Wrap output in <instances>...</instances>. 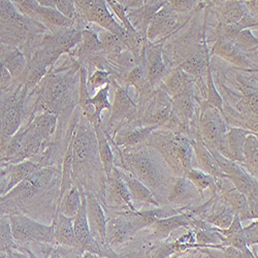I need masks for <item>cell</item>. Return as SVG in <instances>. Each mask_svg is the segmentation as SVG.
<instances>
[{"label":"cell","mask_w":258,"mask_h":258,"mask_svg":"<svg viewBox=\"0 0 258 258\" xmlns=\"http://www.w3.org/2000/svg\"><path fill=\"white\" fill-rule=\"evenodd\" d=\"M157 128L156 126H142L138 121L134 122L133 126L124 124V126L118 129L111 143L116 148L136 147L145 144L150 135Z\"/></svg>","instance_id":"2e32d148"},{"label":"cell","mask_w":258,"mask_h":258,"mask_svg":"<svg viewBox=\"0 0 258 258\" xmlns=\"http://www.w3.org/2000/svg\"><path fill=\"white\" fill-rule=\"evenodd\" d=\"M109 180L114 192H116L117 195L120 197V199L127 205V207L129 208L132 212H138L139 210L135 207L131 195H129V191L121 177L120 170L118 167H114L112 170V175L110 176V178H107Z\"/></svg>","instance_id":"60d3db41"},{"label":"cell","mask_w":258,"mask_h":258,"mask_svg":"<svg viewBox=\"0 0 258 258\" xmlns=\"http://www.w3.org/2000/svg\"><path fill=\"white\" fill-rule=\"evenodd\" d=\"M7 255H8V258H28L25 254L18 251L17 249H12L7 251Z\"/></svg>","instance_id":"11a10c76"},{"label":"cell","mask_w":258,"mask_h":258,"mask_svg":"<svg viewBox=\"0 0 258 258\" xmlns=\"http://www.w3.org/2000/svg\"><path fill=\"white\" fill-rule=\"evenodd\" d=\"M176 145H177V155L179 158V161L181 163L182 169L185 174L190 168H193L192 166V159L195 152H193V147L191 145V141L189 137L177 134L176 133Z\"/></svg>","instance_id":"f35d334b"},{"label":"cell","mask_w":258,"mask_h":258,"mask_svg":"<svg viewBox=\"0 0 258 258\" xmlns=\"http://www.w3.org/2000/svg\"><path fill=\"white\" fill-rule=\"evenodd\" d=\"M201 117L199 119V134L202 141L210 150H216L221 155L230 159L225 137L228 125L223 114L217 109L201 102Z\"/></svg>","instance_id":"3957f363"},{"label":"cell","mask_w":258,"mask_h":258,"mask_svg":"<svg viewBox=\"0 0 258 258\" xmlns=\"http://www.w3.org/2000/svg\"><path fill=\"white\" fill-rule=\"evenodd\" d=\"M55 171L50 167L39 168L0 198V203H21L32 199L51 183Z\"/></svg>","instance_id":"ba28073f"},{"label":"cell","mask_w":258,"mask_h":258,"mask_svg":"<svg viewBox=\"0 0 258 258\" xmlns=\"http://www.w3.org/2000/svg\"><path fill=\"white\" fill-rule=\"evenodd\" d=\"M15 239L12 233L11 222L9 216L0 215V251L7 252L12 249H16Z\"/></svg>","instance_id":"ee69618b"},{"label":"cell","mask_w":258,"mask_h":258,"mask_svg":"<svg viewBox=\"0 0 258 258\" xmlns=\"http://www.w3.org/2000/svg\"><path fill=\"white\" fill-rule=\"evenodd\" d=\"M9 170L8 165H0V198L7 193L8 185H9Z\"/></svg>","instance_id":"816d5d0a"},{"label":"cell","mask_w":258,"mask_h":258,"mask_svg":"<svg viewBox=\"0 0 258 258\" xmlns=\"http://www.w3.org/2000/svg\"><path fill=\"white\" fill-rule=\"evenodd\" d=\"M180 16L169 8L167 2L154 15L147 30L149 44H162L171 33L180 28Z\"/></svg>","instance_id":"8fae6325"},{"label":"cell","mask_w":258,"mask_h":258,"mask_svg":"<svg viewBox=\"0 0 258 258\" xmlns=\"http://www.w3.org/2000/svg\"><path fill=\"white\" fill-rule=\"evenodd\" d=\"M27 88L19 95L13 96L3 114L0 115V142H8L21 127L24 112V96Z\"/></svg>","instance_id":"7c38bea8"},{"label":"cell","mask_w":258,"mask_h":258,"mask_svg":"<svg viewBox=\"0 0 258 258\" xmlns=\"http://www.w3.org/2000/svg\"><path fill=\"white\" fill-rule=\"evenodd\" d=\"M236 46H238L241 50H243L246 53H256L257 52V44L258 39L256 36L253 35L251 29H244L242 30L238 36L233 40Z\"/></svg>","instance_id":"bcb514c9"},{"label":"cell","mask_w":258,"mask_h":258,"mask_svg":"<svg viewBox=\"0 0 258 258\" xmlns=\"http://www.w3.org/2000/svg\"><path fill=\"white\" fill-rule=\"evenodd\" d=\"M54 241L59 245L81 250L75 235L74 218L67 217L57 212L54 222Z\"/></svg>","instance_id":"484cf974"},{"label":"cell","mask_w":258,"mask_h":258,"mask_svg":"<svg viewBox=\"0 0 258 258\" xmlns=\"http://www.w3.org/2000/svg\"><path fill=\"white\" fill-rule=\"evenodd\" d=\"M82 41V30L73 28L60 29L49 34H44L37 44V52L47 62L49 68H53L59 57L64 54H71Z\"/></svg>","instance_id":"5b68a950"},{"label":"cell","mask_w":258,"mask_h":258,"mask_svg":"<svg viewBox=\"0 0 258 258\" xmlns=\"http://www.w3.org/2000/svg\"><path fill=\"white\" fill-rule=\"evenodd\" d=\"M55 9L64 17L73 20L75 23L77 22L78 14L75 2H71V0H55Z\"/></svg>","instance_id":"c3c4849f"},{"label":"cell","mask_w":258,"mask_h":258,"mask_svg":"<svg viewBox=\"0 0 258 258\" xmlns=\"http://www.w3.org/2000/svg\"><path fill=\"white\" fill-rule=\"evenodd\" d=\"M121 169L131 174L150 189L160 205L165 201L175 175L169 173L167 163L157 151L146 144L132 148H117Z\"/></svg>","instance_id":"6da1fadb"},{"label":"cell","mask_w":258,"mask_h":258,"mask_svg":"<svg viewBox=\"0 0 258 258\" xmlns=\"http://www.w3.org/2000/svg\"><path fill=\"white\" fill-rule=\"evenodd\" d=\"M167 5L175 13L180 15L193 11L201 4L195 0H170V2H167Z\"/></svg>","instance_id":"681fc988"},{"label":"cell","mask_w":258,"mask_h":258,"mask_svg":"<svg viewBox=\"0 0 258 258\" xmlns=\"http://www.w3.org/2000/svg\"><path fill=\"white\" fill-rule=\"evenodd\" d=\"M80 45L81 46L77 51L78 63L80 66L83 64L84 60H86L94 54H99V53L103 54L101 42L99 40L97 32H95L93 29H90L88 27H86L82 30V41Z\"/></svg>","instance_id":"4dcf8cb0"},{"label":"cell","mask_w":258,"mask_h":258,"mask_svg":"<svg viewBox=\"0 0 258 258\" xmlns=\"http://www.w3.org/2000/svg\"><path fill=\"white\" fill-rule=\"evenodd\" d=\"M112 86L115 88V97H114V104L111 109V116L109 120V124L112 128H114V132L112 135V140L117 133L118 129L124 124H129L138 121L139 119V109L137 103L134 101L131 94L115 81L113 78ZM139 122V121H138ZM112 142V141H111ZM110 142V143H111Z\"/></svg>","instance_id":"9c48e42d"},{"label":"cell","mask_w":258,"mask_h":258,"mask_svg":"<svg viewBox=\"0 0 258 258\" xmlns=\"http://www.w3.org/2000/svg\"><path fill=\"white\" fill-rule=\"evenodd\" d=\"M33 21L44 25L50 32H55L60 29L73 28L76 24L73 20L61 15L56 9L45 8L37 5L34 13Z\"/></svg>","instance_id":"7402d4cb"},{"label":"cell","mask_w":258,"mask_h":258,"mask_svg":"<svg viewBox=\"0 0 258 258\" xmlns=\"http://www.w3.org/2000/svg\"><path fill=\"white\" fill-rule=\"evenodd\" d=\"M80 83H79V98L78 102L81 106L83 116L88 121L94 115V106L91 104V97L87 86V69L85 66H80Z\"/></svg>","instance_id":"8d00e7d4"},{"label":"cell","mask_w":258,"mask_h":258,"mask_svg":"<svg viewBox=\"0 0 258 258\" xmlns=\"http://www.w3.org/2000/svg\"><path fill=\"white\" fill-rule=\"evenodd\" d=\"M145 144L158 152L173 170L175 177H184V171L177 155L176 133L157 128L150 135Z\"/></svg>","instance_id":"30bf717a"},{"label":"cell","mask_w":258,"mask_h":258,"mask_svg":"<svg viewBox=\"0 0 258 258\" xmlns=\"http://www.w3.org/2000/svg\"><path fill=\"white\" fill-rule=\"evenodd\" d=\"M207 83H206V100L204 103L208 106L217 109L221 113L223 112V98L218 93L216 87H215L213 75H212V68L211 66L207 70L206 74Z\"/></svg>","instance_id":"7bdbcfd3"},{"label":"cell","mask_w":258,"mask_h":258,"mask_svg":"<svg viewBox=\"0 0 258 258\" xmlns=\"http://www.w3.org/2000/svg\"><path fill=\"white\" fill-rule=\"evenodd\" d=\"M192 216L190 214L180 213L173 215L163 219L156 220L154 223L150 225L152 229L153 235L158 240L167 239L169 234L179 227H188L190 226Z\"/></svg>","instance_id":"cb8c5ba5"},{"label":"cell","mask_w":258,"mask_h":258,"mask_svg":"<svg viewBox=\"0 0 258 258\" xmlns=\"http://www.w3.org/2000/svg\"><path fill=\"white\" fill-rule=\"evenodd\" d=\"M123 77H124L123 78L124 82L129 85H132L139 94H141L147 90L153 89L147 82L145 67L142 66V64L136 66L133 70L126 73Z\"/></svg>","instance_id":"ab89813d"},{"label":"cell","mask_w":258,"mask_h":258,"mask_svg":"<svg viewBox=\"0 0 258 258\" xmlns=\"http://www.w3.org/2000/svg\"><path fill=\"white\" fill-rule=\"evenodd\" d=\"M198 193V189L186 177H176L169 188L166 201L173 206L183 207L190 200L196 199Z\"/></svg>","instance_id":"d4e9b609"},{"label":"cell","mask_w":258,"mask_h":258,"mask_svg":"<svg viewBox=\"0 0 258 258\" xmlns=\"http://www.w3.org/2000/svg\"><path fill=\"white\" fill-rule=\"evenodd\" d=\"M233 217V211L227 205H225L219 197H214L212 206L206 214L204 220L214 227L226 229L232 222Z\"/></svg>","instance_id":"4316f807"},{"label":"cell","mask_w":258,"mask_h":258,"mask_svg":"<svg viewBox=\"0 0 258 258\" xmlns=\"http://www.w3.org/2000/svg\"><path fill=\"white\" fill-rule=\"evenodd\" d=\"M250 134L252 133H250L249 131H246V129L238 128V127H230L225 137V142L229 151L230 160L239 163L240 165H242L244 162V153H243L244 144L247 136Z\"/></svg>","instance_id":"f546056e"},{"label":"cell","mask_w":258,"mask_h":258,"mask_svg":"<svg viewBox=\"0 0 258 258\" xmlns=\"http://www.w3.org/2000/svg\"><path fill=\"white\" fill-rule=\"evenodd\" d=\"M111 88V85H105L104 87L100 88L98 92L91 97V104L94 106V115L89 121L90 124L94 122H101V113L103 110H110L112 109V104L109 101V91Z\"/></svg>","instance_id":"b9f144b4"},{"label":"cell","mask_w":258,"mask_h":258,"mask_svg":"<svg viewBox=\"0 0 258 258\" xmlns=\"http://www.w3.org/2000/svg\"><path fill=\"white\" fill-rule=\"evenodd\" d=\"M86 215L91 234L99 246H105L106 219L103 210L93 193H85Z\"/></svg>","instance_id":"9a60e30c"},{"label":"cell","mask_w":258,"mask_h":258,"mask_svg":"<svg viewBox=\"0 0 258 258\" xmlns=\"http://www.w3.org/2000/svg\"><path fill=\"white\" fill-rule=\"evenodd\" d=\"M121 177L129 191V195H131L132 201L134 205L136 203H139L141 205L145 206H153L158 208L160 205L156 201L153 193L150 191L149 188H147L141 181H139L137 178L132 176L131 174L126 173L123 169L119 168Z\"/></svg>","instance_id":"603a6c76"},{"label":"cell","mask_w":258,"mask_h":258,"mask_svg":"<svg viewBox=\"0 0 258 258\" xmlns=\"http://www.w3.org/2000/svg\"><path fill=\"white\" fill-rule=\"evenodd\" d=\"M189 139H190L191 145L193 147V152H195V154L198 158V163L202 168L201 170L205 171V173L209 174L210 176L216 178V179H221V178L225 179V175L219 168L216 160L214 159L213 155L211 154L210 150L207 148V146L202 141L199 132Z\"/></svg>","instance_id":"44dd1931"},{"label":"cell","mask_w":258,"mask_h":258,"mask_svg":"<svg viewBox=\"0 0 258 258\" xmlns=\"http://www.w3.org/2000/svg\"><path fill=\"white\" fill-rule=\"evenodd\" d=\"M11 79H12V77H11L10 73L5 68V66L2 63V61H0V89L5 87L6 85H8L10 83Z\"/></svg>","instance_id":"f5cc1de1"},{"label":"cell","mask_w":258,"mask_h":258,"mask_svg":"<svg viewBox=\"0 0 258 258\" xmlns=\"http://www.w3.org/2000/svg\"><path fill=\"white\" fill-rule=\"evenodd\" d=\"M41 164L38 162H35L31 159L24 160L22 162L15 163V164H8V170H9V185L7 189V193L14 188L16 185L28 178L30 175H32L34 171L41 168Z\"/></svg>","instance_id":"836d02e7"},{"label":"cell","mask_w":258,"mask_h":258,"mask_svg":"<svg viewBox=\"0 0 258 258\" xmlns=\"http://www.w3.org/2000/svg\"><path fill=\"white\" fill-rule=\"evenodd\" d=\"M244 162L241 165L247 173L257 179L258 176V140L257 135L250 134L247 136L244 144Z\"/></svg>","instance_id":"e575fe53"},{"label":"cell","mask_w":258,"mask_h":258,"mask_svg":"<svg viewBox=\"0 0 258 258\" xmlns=\"http://www.w3.org/2000/svg\"><path fill=\"white\" fill-rule=\"evenodd\" d=\"M81 197H82V206L74 218V229H75V235L76 239L79 243V246L81 250H84L86 252L96 254L100 257H104L103 251L100 248V246L96 243L94 238L91 234L87 215H86V196L85 192L80 190Z\"/></svg>","instance_id":"5bb4252c"},{"label":"cell","mask_w":258,"mask_h":258,"mask_svg":"<svg viewBox=\"0 0 258 258\" xmlns=\"http://www.w3.org/2000/svg\"><path fill=\"white\" fill-rule=\"evenodd\" d=\"M185 177L192 183L201 196H203V192L207 189L211 190L214 197H218V192L221 190V185L218 179L210 176L205 171L197 168H190L185 174Z\"/></svg>","instance_id":"d6a6232c"},{"label":"cell","mask_w":258,"mask_h":258,"mask_svg":"<svg viewBox=\"0 0 258 258\" xmlns=\"http://www.w3.org/2000/svg\"><path fill=\"white\" fill-rule=\"evenodd\" d=\"M0 61H2L11 77L14 79L21 78L27 67L26 57L24 53L21 52L19 49L12 50Z\"/></svg>","instance_id":"74e56055"},{"label":"cell","mask_w":258,"mask_h":258,"mask_svg":"<svg viewBox=\"0 0 258 258\" xmlns=\"http://www.w3.org/2000/svg\"><path fill=\"white\" fill-rule=\"evenodd\" d=\"M145 72L148 84L158 88L162 79L167 73V67L163 58V44H149L145 51Z\"/></svg>","instance_id":"4fadbf2b"},{"label":"cell","mask_w":258,"mask_h":258,"mask_svg":"<svg viewBox=\"0 0 258 258\" xmlns=\"http://www.w3.org/2000/svg\"><path fill=\"white\" fill-rule=\"evenodd\" d=\"M243 232L247 241V245L249 248H251L252 246L257 245V241H258V223H257V219L253 220V222L246 226L243 227Z\"/></svg>","instance_id":"f907efd6"},{"label":"cell","mask_w":258,"mask_h":258,"mask_svg":"<svg viewBox=\"0 0 258 258\" xmlns=\"http://www.w3.org/2000/svg\"><path fill=\"white\" fill-rule=\"evenodd\" d=\"M164 4L165 2H161V0L158 2L150 0V2H144V5L139 9L126 11L129 22L144 39H147V30L150 22Z\"/></svg>","instance_id":"d6986e66"},{"label":"cell","mask_w":258,"mask_h":258,"mask_svg":"<svg viewBox=\"0 0 258 258\" xmlns=\"http://www.w3.org/2000/svg\"><path fill=\"white\" fill-rule=\"evenodd\" d=\"M215 6L217 7L219 24L221 25L238 23L249 13L244 2H215Z\"/></svg>","instance_id":"f1b7e54d"},{"label":"cell","mask_w":258,"mask_h":258,"mask_svg":"<svg viewBox=\"0 0 258 258\" xmlns=\"http://www.w3.org/2000/svg\"><path fill=\"white\" fill-rule=\"evenodd\" d=\"M213 54L221 57L227 62L241 69H251V62L248 60V54L236 46L233 40L217 37L212 49Z\"/></svg>","instance_id":"ffe728a7"},{"label":"cell","mask_w":258,"mask_h":258,"mask_svg":"<svg viewBox=\"0 0 258 258\" xmlns=\"http://www.w3.org/2000/svg\"><path fill=\"white\" fill-rule=\"evenodd\" d=\"M210 66V54L206 42H199L198 46L179 64V68L196 80L203 79Z\"/></svg>","instance_id":"e0dca14e"},{"label":"cell","mask_w":258,"mask_h":258,"mask_svg":"<svg viewBox=\"0 0 258 258\" xmlns=\"http://www.w3.org/2000/svg\"><path fill=\"white\" fill-rule=\"evenodd\" d=\"M153 223L147 211L128 213L123 216L111 218L106 222L105 244L110 247H118L129 240L141 229Z\"/></svg>","instance_id":"277c9868"},{"label":"cell","mask_w":258,"mask_h":258,"mask_svg":"<svg viewBox=\"0 0 258 258\" xmlns=\"http://www.w3.org/2000/svg\"><path fill=\"white\" fill-rule=\"evenodd\" d=\"M83 258H104V257H100L96 254H93V253H89V252H86L83 256Z\"/></svg>","instance_id":"9f6ffc18"},{"label":"cell","mask_w":258,"mask_h":258,"mask_svg":"<svg viewBox=\"0 0 258 258\" xmlns=\"http://www.w3.org/2000/svg\"><path fill=\"white\" fill-rule=\"evenodd\" d=\"M106 6H109L113 13L118 17V19L121 21L122 26L125 29L126 33L128 36L131 37H142L137 31L136 29L133 27L132 23L129 22V20L126 16V10L124 9V7L120 4V2H115V0H109L106 2ZM143 38V37H142Z\"/></svg>","instance_id":"f6af8a7d"},{"label":"cell","mask_w":258,"mask_h":258,"mask_svg":"<svg viewBox=\"0 0 258 258\" xmlns=\"http://www.w3.org/2000/svg\"><path fill=\"white\" fill-rule=\"evenodd\" d=\"M78 19L82 21H89L100 26L103 30L109 31L118 36L125 45L127 33L111 13L107 10L106 2L104 0H77L75 2Z\"/></svg>","instance_id":"8992f818"},{"label":"cell","mask_w":258,"mask_h":258,"mask_svg":"<svg viewBox=\"0 0 258 258\" xmlns=\"http://www.w3.org/2000/svg\"><path fill=\"white\" fill-rule=\"evenodd\" d=\"M91 125L93 126L94 133H95L98 155H99L103 170L106 177L110 178V176L112 175V170L114 168V164H115V157L113 154V150L111 148L109 140H107L105 137V134L101 126V122H94Z\"/></svg>","instance_id":"83f0119b"},{"label":"cell","mask_w":258,"mask_h":258,"mask_svg":"<svg viewBox=\"0 0 258 258\" xmlns=\"http://www.w3.org/2000/svg\"><path fill=\"white\" fill-rule=\"evenodd\" d=\"M82 206V197L81 192L77 186L73 185L59 201L58 213L64 215V216L75 218Z\"/></svg>","instance_id":"d590c367"},{"label":"cell","mask_w":258,"mask_h":258,"mask_svg":"<svg viewBox=\"0 0 258 258\" xmlns=\"http://www.w3.org/2000/svg\"><path fill=\"white\" fill-rule=\"evenodd\" d=\"M158 88L173 98L186 91H196L195 79L185 74L179 67H176L167 71Z\"/></svg>","instance_id":"ac0fdd59"},{"label":"cell","mask_w":258,"mask_h":258,"mask_svg":"<svg viewBox=\"0 0 258 258\" xmlns=\"http://www.w3.org/2000/svg\"><path fill=\"white\" fill-rule=\"evenodd\" d=\"M113 78L114 77L109 72L102 71V70H96L92 74V76L87 77V86L88 87L91 86V89H95V88L102 87V86H105V85H111Z\"/></svg>","instance_id":"7dc6e473"},{"label":"cell","mask_w":258,"mask_h":258,"mask_svg":"<svg viewBox=\"0 0 258 258\" xmlns=\"http://www.w3.org/2000/svg\"><path fill=\"white\" fill-rule=\"evenodd\" d=\"M245 6L249 12V14L253 17L257 18L258 14V2L257 0H251V2H244Z\"/></svg>","instance_id":"db71d44e"},{"label":"cell","mask_w":258,"mask_h":258,"mask_svg":"<svg viewBox=\"0 0 258 258\" xmlns=\"http://www.w3.org/2000/svg\"><path fill=\"white\" fill-rule=\"evenodd\" d=\"M219 198L225 205H227L233 211L234 214L238 215L241 221L253 219L252 215L249 211L247 198L239 190L232 188L226 192H223L221 197Z\"/></svg>","instance_id":"1f68e13d"},{"label":"cell","mask_w":258,"mask_h":258,"mask_svg":"<svg viewBox=\"0 0 258 258\" xmlns=\"http://www.w3.org/2000/svg\"><path fill=\"white\" fill-rule=\"evenodd\" d=\"M12 233L16 242L52 243L54 241V224L45 225L32 220L23 214H13L10 216Z\"/></svg>","instance_id":"52a82bcc"},{"label":"cell","mask_w":258,"mask_h":258,"mask_svg":"<svg viewBox=\"0 0 258 258\" xmlns=\"http://www.w3.org/2000/svg\"><path fill=\"white\" fill-rule=\"evenodd\" d=\"M80 64L74 60L68 72L51 71L42 78L34 88L36 99L32 116L36 113H51L59 117L76 105L75 74L79 73Z\"/></svg>","instance_id":"7a4b0ae2"}]
</instances>
